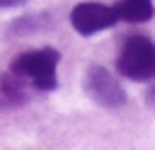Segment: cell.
<instances>
[{
    "label": "cell",
    "instance_id": "6da1fadb",
    "mask_svg": "<svg viewBox=\"0 0 155 150\" xmlns=\"http://www.w3.org/2000/svg\"><path fill=\"white\" fill-rule=\"evenodd\" d=\"M61 56L53 48H39L22 53L12 63V73L22 77L27 85H34L36 90H53L56 87V65Z\"/></svg>",
    "mask_w": 155,
    "mask_h": 150
},
{
    "label": "cell",
    "instance_id": "7a4b0ae2",
    "mask_svg": "<svg viewBox=\"0 0 155 150\" xmlns=\"http://www.w3.org/2000/svg\"><path fill=\"white\" fill-rule=\"evenodd\" d=\"M119 73L128 80H153L155 77V44L145 36H131L119 53Z\"/></svg>",
    "mask_w": 155,
    "mask_h": 150
},
{
    "label": "cell",
    "instance_id": "3957f363",
    "mask_svg": "<svg viewBox=\"0 0 155 150\" xmlns=\"http://www.w3.org/2000/svg\"><path fill=\"white\" fill-rule=\"evenodd\" d=\"M85 90L102 106H121L126 102V92L121 90V85L114 80L111 73H107L99 65H92L87 70V75H85Z\"/></svg>",
    "mask_w": 155,
    "mask_h": 150
},
{
    "label": "cell",
    "instance_id": "277c9868",
    "mask_svg": "<svg viewBox=\"0 0 155 150\" xmlns=\"http://www.w3.org/2000/svg\"><path fill=\"white\" fill-rule=\"evenodd\" d=\"M70 22L78 34L90 36V34H97V31L111 27L116 22V12H114V7H107L102 2H80L70 12Z\"/></svg>",
    "mask_w": 155,
    "mask_h": 150
},
{
    "label": "cell",
    "instance_id": "5b68a950",
    "mask_svg": "<svg viewBox=\"0 0 155 150\" xmlns=\"http://www.w3.org/2000/svg\"><path fill=\"white\" fill-rule=\"evenodd\" d=\"M116 19H126V22H145L153 17L155 7L153 0H121L116 7Z\"/></svg>",
    "mask_w": 155,
    "mask_h": 150
},
{
    "label": "cell",
    "instance_id": "8992f818",
    "mask_svg": "<svg viewBox=\"0 0 155 150\" xmlns=\"http://www.w3.org/2000/svg\"><path fill=\"white\" fill-rule=\"evenodd\" d=\"M27 0H0V7H17V5H24Z\"/></svg>",
    "mask_w": 155,
    "mask_h": 150
}]
</instances>
